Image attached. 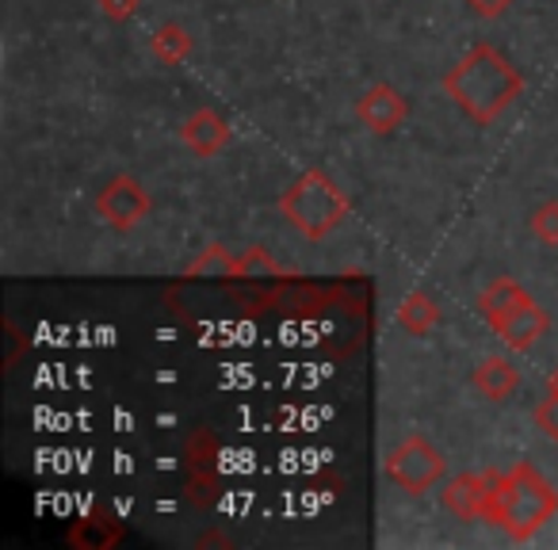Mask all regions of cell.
I'll list each match as a JSON object with an SVG mask.
<instances>
[{
  "instance_id": "obj_1",
  "label": "cell",
  "mask_w": 558,
  "mask_h": 550,
  "mask_svg": "<svg viewBox=\"0 0 558 550\" xmlns=\"http://www.w3.org/2000/svg\"><path fill=\"white\" fill-rule=\"evenodd\" d=\"M444 93L463 115H471L478 126H489L512 108L524 93V73L509 62L497 47L478 42L471 47L448 73H444Z\"/></svg>"
},
{
  "instance_id": "obj_2",
  "label": "cell",
  "mask_w": 558,
  "mask_h": 550,
  "mask_svg": "<svg viewBox=\"0 0 558 550\" xmlns=\"http://www.w3.org/2000/svg\"><path fill=\"white\" fill-rule=\"evenodd\" d=\"M489 509L486 524H497L512 542H527L555 520L558 489L535 463H517L509 470H486Z\"/></svg>"
},
{
  "instance_id": "obj_3",
  "label": "cell",
  "mask_w": 558,
  "mask_h": 550,
  "mask_svg": "<svg viewBox=\"0 0 558 550\" xmlns=\"http://www.w3.org/2000/svg\"><path fill=\"white\" fill-rule=\"evenodd\" d=\"M279 215L306 241H326L341 222L352 218V199L337 187V180L322 169H306L288 192L279 195Z\"/></svg>"
},
{
  "instance_id": "obj_4",
  "label": "cell",
  "mask_w": 558,
  "mask_h": 550,
  "mask_svg": "<svg viewBox=\"0 0 558 550\" xmlns=\"http://www.w3.org/2000/svg\"><path fill=\"white\" fill-rule=\"evenodd\" d=\"M387 478L395 481L402 493L421 497L428 489H436L448 478V459L436 443H428L425 436H410L398 448L387 451Z\"/></svg>"
},
{
  "instance_id": "obj_5",
  "label": "cell",
  "mask_w": 558,
  "mask_h": 550,
  "mask_svg": "<svg viewBox=\"0 0 558 550\" xmlns=\"http://www.w3.org/2000/svg\"><path fill=\"white\" fill-rule=\"evenodd\" d=\"M93 207H96V215L111 225V230L131 233L149 218L154 199H149V192L142 187V180H134V176H126V172H123V176L108 180V184L100 187V195H96Z\"/></svg>"
},
{
  "instance_id": "obj_6",
  "label": "cell",
  "mask_w": 558,
  "mask_h": 550,
  "mask_svg": "<svg viewBox=\"0 0 558 550\" xmlns=\"http://www.w3.org/2000/svg\"><path fill=\"white\" fill-rule=\"evenodd\" d=\"M405 115H410V103H405V96L398 93L395 85H387V81L372 85L356 100V123L372 134H395L398 126L405 123Z\"/></svg>"
},
{
  "instance_id": "obj_7",
  "label": "cell",
  "mask_w": 558,
  "mask_h": 550,
  "mask_svg": "<svg viewBox=\"0 0 558 550\" xmlns=\"http://www.w3.org/2000/svg\"><path fill=\"white\" fill-rule=\"evenodd\" d=\"M180 142H184L195 157H218L233 142V126L222 111L195 108L192 115L180 123Z\"/></svg>"
},
{
  "instance_id": "obj_8",
  "label": "cell",
  "mask_w": 558,
  "mask_h": 550,
  "mask_svg": "<svg viewBox=\"0 0 558 550\" xmlns=\"http://www.w3.org/2000/svg\"><path fill=\"white\" fill-rule=\"evenodd\" d=\"M494 329L497 337L505 341V349L509 352H532L535 344L547 337V329H550V314L543 310L535 298H527L524 306H517V310H509L501 321H494Z\"/></svg>"
},
{
  "instance_id": "obj_9",
  "label": "cell",
  "mask_w": 558,
  "mask_h": 550,
  "mask_svg": "<svg viewBox=\"0 0 558 550\" xmlns=\"http://www.w3.org/2000/svg\"><path fill=\"white\" fill-rule=\"evenodd\" d=\"M440 501L459 520H486L489 478L486 474H451V478H444Z\"/></svg>"
},
{
  "instance_id": "obj_10",
  "label": "cell",
  "mask_w": 558,
  "mask_h": 550,
  "mask_svg": "<svg viewBox=\"0 0 558 550\" xmlns=\"http://www.w3.org/2000/svg\"><path fill=\"white\" fill-rule=\"evenodd\" d=\"M471 387L478 390L486 402H505V398H512V390L520 387V371L509 356H486L471 371Z\"/></svg>"
},
{
  "instance_id": "obj_11",
  "label": "cell",
  "mask_w": 558,
  "mask_h": 550,
  "mask_svg": "<svg viewBox=\"0 0 558 550\" xmlns=\"http://www.w3.org/2000/svg\"><path fill=\"white\" fill-rule=\"evenodd\" d=\"M527 298H532V295H527L524 283H517V280H509V276H501V280H494L478 295V314H482V321H486V326H494V321H501L509 310L524 306Z\"/></svg>"
},
{
  "instance_id": "obj_12",
  "label": "cell",
  "mask_w": 558,
  "mask_h": 550,
  "mask_svg": "<svg viewBox=\"0 0 558 550\" xmlns=\"http://www.w3.org/2000/svg\"><path fill=\"white\" fill-rule=\"evenodd\" d=\"M398 326L410 337H428L440 326V303H436L428 291H410V295L398 303Z\"/></svg>"
},
{
  "instance_id": "obj_13",
  "label": "cell",
  "mask_w": 558,
  "mask_h": 550,
  "mask_svg": "<svg viewBox=\"0 0 558 550\" xmlns=\"http://www.w3.org/2000/svg\"><path fill=\"white\" fill-rule=\"evenodd\" d=\"M119 539H123V524H116L111 516H100V512H93L88 520L73 524L70 535H65V542L77 550H111Z\"/></svg>"
},
{
  "instance_id": "obj_14",
  "label": "cell",
  "mask_w": 558,
  "mask_h": 550,
  "mask_svg": "<svg viewBox=\"0 0 558 550\" xmlns=\"http://www.w3.org/2000/svg\"><path fill=\"white\" fill-rule=\"evenodd\" d=\"M192 35L184 32L180 24H161L154 32V39H149V50H154V58L157 62H165V65H180V62H187L192 58Z\"/></svg>"
},
{
  "instance_id": "obj_15",
  "label": "cell",
  "mask_w": 558,
  "mask_h": 550,
  "mask_svg": "<svg viewBox=\"0 0 558 550\" xmlns=\"http://www.w3.org/2000/svg\"><path fill=\"white\" fill-rule=\"evenodd\" d=\"M233 271H238V256L226 245H207L199 260L187 264V280H203V276L207 280H233Z\"/></svg>"
},
{
  "instance_id": "obj_16",
  "label": "cell",
  "mask_w": 558,
  "mask_h": 550,
  "mask_svg": "<svg viewBox=\"0 0 558 550\" xmlns=\"http://www.w3.org/2000/svg\"><path fill=\"white\" fill-rule=\"evenodd\" d=\"M253 280V276H291L288 268H279L260 245H248L245 253H238V271H233V280Z\"/></svg>"
},
{
  "instance_id": "obj_17",
  "label": "cell",
  "mask_w": 558,
  "mask_h": 550,
  "mask_svg": "<svg viewBox=\"0 0 558 550\" xmlns=\"http://www.w3.org/2000/svg\"><path fill=\"white\" fill-rule=\"evenodd\" d=\"M527 230H532V237L539 241V245L558 248V199L539 203V207L532 210V218H527Z\"/></svg>"
},
{
  "instance_id": "obj_18",
  "label": "cell",
  "mask_w": 558,
  "mask_h": 550,
  "mask_svg": "<svg viewBox=\"0 0 558 550\" xmlns=\"http://www.w3.org/2000/svg\"><path fill=\"white\" fill-rule=\"evenodd\" d=\"M532 420H535V428H539V432L547 436L550 443H558V390L547 387L543 402L532 410Z\"/></svg>"
},
{
  "instance_id": "obj_19",
  "label": "cell",
  "mask_w": 558,
  "mask_h": 550,
  "mask_svg": "<svg viewBox=\"0 0 558 550\" xmlns=\"http://www.w3.org/2000/svg\"><path fill=\"white\" fill-rule=\"evenodd\" d=\"M100 4V12L108 20H116V24H123V20H131L134 12H138V4L142 0H96Z\"/></svg>"
},
{
  "instance_id": "obj_20",
  "label": "cell",
  "mask_w": 558,
  "mask_h": 550,
  "mask_svg": "<svg viewBox=\"0 0 558 550\" xmlns=\"http://www.w3.org/2000/svg\"><path fill=\"white\" fill-rule=\"evenodd\" d=\"M466 4H471V12L482 20H501L505 12L512 9V0H466Z\"/></svg>"
},
{
  "instance_id": "obj_21",
  "label": "cell",
  "mask_w": 558,
  "mask_h": 550,
  "mask_svg": "<svg viewBox=\"0 0 558 550\" xmlns=\"http://www.w3.org/2000/svg\"><path fill=\"white\" fill-rule=\"evenodd\" d=\"M547 387H550V390H558V367H555V371H550V379H547Z\"/></svg>"
}]
</instances>
